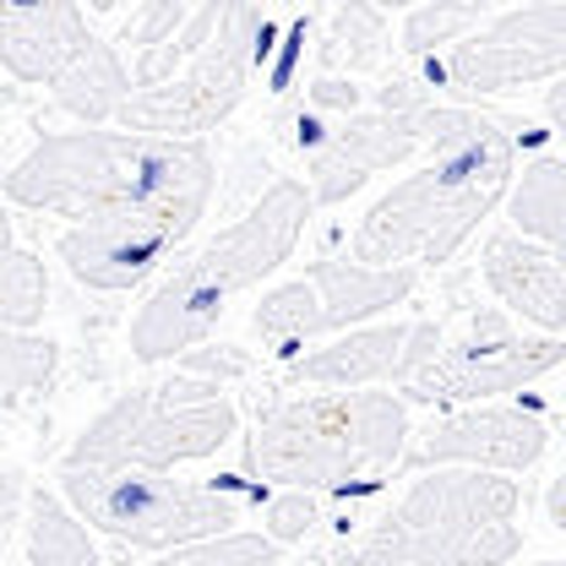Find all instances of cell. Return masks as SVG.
<instances>
[{"label":"cell","instance_id":"18","mask_svg":"<svg viewBox=\"0 0 566 566\" xmlns=\"http://www.w3.org/2000/svg\"><path fill=\"white\" fill-rule=\"evenodd\" d=\"M506 208H512V234L562 251L566 240V169L556 153H539L523 164V175H512L506 186Z\"/></svg>","mask_w":566,"mask_h":566},{"label":"cell","instance_id":"17","mask_svg":"<svg viewBox=\"0 0 566 566\" xmlns=\"http://www.w3.org/2000/svg\"><path fill=\"white\" fill-rule=\"evenodd\" d=\"M480 273L491 283V294L501 300L495 311H506L512 322L562 338L566 333V273H562V251H545L512 229H495L485 240Z\"/></svg>","mask_w":566,"mask_h":566},{"label":"cell","instance_id":"9","mask_svg":"<svg viewBox=\"0 0 566 566\" xmlns=\"http://www.w3.org/2000/svg\"><path fill=\"white\" fill-rule=\"evenodd\" d=\"M273 39V17L262 6H223L212 39L158 87H142L120 104L115 126L132 137H158V142H202V132L223 126L245 87L251 71L268 55Z\"/></svg>","mask_w":566,"mask_h":566},{"label":"cell","instance_id":"21","mask_svg":"<svg viewBox=\"0 0 566 566\" xmlns=\"http://www.w3.org/2000/svg\"><path fill=\"white\" fill-rule=\"evenodd\" d=\"M387 44H392V33H387V11H376V6H365V0H349V6H338L333 17H327V39H322V66L327 71H370L387 61Z\"/></svg>","mask_w":566,"mask_h":566},{"label":"cell","instance_id":"15","mask_svg":"<svg viewBox=\"0 0 566 566\" xmlns=\"http://www.w3.org/2000/svg\"><path fill=\"white\" fill-rule=\"evenodd\" d=\"M551 447L545 403H474L447 409L420 430V447L403 452L409 469H480V474H523Z\"/></svg>","mask_w":566,"mask_h":566},{"label":"cell","instance_id":"26","mask_svg":"<svg viewBox=\"0 0 566 566\" xmlns=\"http://www.w3.org/2000/svg\"><path fill=\"white\" fill-rule=\"evenodd\" d=\"M316 523H322V495H305V491H273L268 495V528H262V539H273V545H300V539H311L316 534Z\"/></svg>","mask_w":566,"mask_h":566},{"label":"cell","instance_id":"3","mask_svg":"<svg viewBox=\"0 0 566 566\" xmlns=\"http://www.w3.org/2000/svg\"><path fill=\"white\" fill-rule=\"evenodd\" d=\"M218 164L208 142H158L132 132H50L39 137L0 180L6 202L50 218H115V212L153 208L164 197L212 191Z\"/></svg>","mask_w":566,"mask_h":566},{"label":"cell","instance_id":"25","mask_svg":"<svg viewBox=\"0 0 566 566\" xmlns=\"http://www.w3.org/2000/svg\"><path fill=\"white\" fill-rule=\"evenodd\" d=\"M147 566H283V551L262 534H218V539H197V545H180V551H164Z\"/></svg>","mask_w":566,"mask_h":566},{"label":"cell","instance_id":"2","mask_svg":"<svg viewBox=\"0 0 566 566\" xmlns=\"http://www.w3.org/2000/svg\"><path fill=\"white\" fill-rule=\"evenodd\" d=\"M311 212L316 208H311L305 180H294V175L273 180L229 229H218L212 240H202L137 305V316L126 327L132 359L169 365V359H186L191 349H202L218 333V322L229 316V305L240 294H251L256 283H268L294 256Z\"/></svg>","mask_w":566,"mask_h":566},{"label":"cell","instance_id":"11","mask_svg":"<svg viewBox=\"0 0 566 566\" xmlns=\"http://www.w3.org/2000/svg\"><path fill=\"white\" fill-rule=\"evenodd\" d=\"M415 273H387V268H365L354 256H322L311 262L300 279L279 283L273 294H262L251 333L262 338V349L273 359H300L316 349L322 338H338L354 327H370L376 316H387L392 305H403L415 294Z\"/></svg>","mask_w":566,"mask_h":566},{"label":"cell","instance_id":"1","mask_svg":"<svg viewBox=\"0 0 566 566\" xmlns=\"http://www.w3.org/2000/svg\"><path fill=\"white\" fill-rule=\"evenodd\" d=\"M523 120L469 109L458 132L436 142L420 164L381 191L370 212L354 223L349 256L387 273H430L463 251V240L501 208L512 175H517V142Z\"/></svg>","mask_w":566,"mask_h":566},{"label":"cell","instance_id":"6","mask_svg":"<svg viewBox=\"0 0 566 566\" xmlns=\"http://www.w3.org/2000/svg\"><path fill=\"white\" fill-rule=\"evenodd\" d=\"M240 430V409L229 387L202 370H169L132 392L76 430L61 469H142L169 474L180 463L218 458Z\"/></svg>","mask_w":566,"mask_h":566},{"label":"cell","instance_id":"29","mask_svg":"<svg viewBox=\"0 0 566 566\" xmlns=\"http://www.w3.org/2000/svg\"><path fill=\"white\" fill-rule=\"evenodd\" d=\"M22 501H28V480H22V469L0 458V566H6V556H11L17 528H22Z\"/></svg>","mask_w":566,"mask_h":566},{"label":"cell","instance_id":"13","mask_svg":"<svg viewBox=\"0 0 566 566\" xmlns=\"http://www.w3.org/2000/svg\"><path fill=\"white\" fill-rule=\"evenodd\" d=\"M566 71V6L562 0H539V6H517V11H495L474 33H463L447 55L420 61L415 76L436 98H495V93H517L534 82H562Z\"/></svg>","mask_w":566,"mask_h":566},{"label":"cell","instance_id":"12","mask_svg":"<svg viewBox=\"0 0 566 566\" xmlns=\"http://www.w3.org/2000/svg\"><path fill=\"white\" fill-rule=\"evenodd\" d=\"M469 104H424V109H359L349 120L300 115V153H305V191L311 208H338L370 175H387L430 153L447 132H458Z\"/></svg>","mask_w":566,"mask_h":566},{"label":"cell","instance_id":"31","mask_svg":"<svg viewBox=\"0 0 566 566\" xmlns=\"http://www.w3.org/2000/svg\"><path fill=\"white\" fill-rule=\"evenodd\" d=\"M534 566H562V562H534Z\"/></svg>","mask_w":566,"mask_h":566},{"label":"cell","instance_id":"19","mask_svg":"<svg viewBox=\"0 0 566 566\" xmlns=\"http://www.w3.org/2000/svg\"><path fill=\"white\" fill-rule=\"evenodd\" d=\"M22 545H28V566H104L87 523L61 501V491L44 485L22 501Z\"/></svg>","mask_w":566,"mask_h":566},{"label":"cell","instance_id":"30","mask_svg":"<svg viewBox=\"0 0 566 566\" xmlns=\"http://www.w3.org/2000/svg\"><path fill=\"white\" fill-rule=\"evenodd\" d=\"M566 120V82H551V126Z\"/></svg>","mask_w":566,"mask_h":566},{"label":"cell","instance_id":"16","mask_svg":"<svg viewBox=\"0 0 566 566\" xmlns=\"http://www.w3.org/2000/svg\"><path fill=\"white\" fill-rule=\"evenodd\" d=\"M441 322H376L338 333L305 349L283 381L289 387H327V392H365V387H403L436 349Z\"/></svg>","mask_w":566,"mask_h":566},{"label":"cell","instance_id":"22","mask_svg":"<svg viewBox=\"0 0 566 566\" xmlns=\"http://www.w3.org/2000/svg\"><path fill=\"white\" fill-rule=\"evenodd\" d=\"M485 17H491L485 6H452V0L415 6V11L403 17V44H398V50H403V61H409V66L436 61V55H447L463 33H474Z\"/></svg>","mask_w":566,"mask_h":566},{"label":"cell","instance_id":"10","mask_svg":"<svg viewBox=\"0 0 566 566\" xmlns=\"http://www.w3.org/2000/svg\"><path fill=\"white\" fill-rule=\"evenodd\" d=\"M566 344L517 327L506 311L474 305L463 311L452 327L436 333V349L420 370L398 387L403 403H430V409H474L491 403L501 392H523L539 376L562 370Z\"/></svg>","mask_w":566,"mask_h":566},{"label":"cell","instance_id":"7","mask_svg":"<svg viewBox=\"0 0 566 566\" xmlns=\"http://www.w3.org/2000/svg\"><path fill=\"white\" fill-rule=\"evenodd\" d=\"M61 501L87 523V534L98 528L104 539L147 556L234 534L240 523V495L229 485H197L142 469H61Z\"/></svg>","mask_w":566,"mask_h":566},{"label":"cell","instance_id":"14","mask_svg":"<svg viewBox=\"0 0 566 566\" xmlns=\"http://www.w3.org/2000/svg\"><path fill=\"white\" fill-rule=\"evenodd\" d=\"M212 191H186V197H164L153 208L115 212V218H93V223H71L55 240V256L66 262V273L82 289L98 294H126L147 283L202 223Z\"/></svg>","mask_w":566,"mask_h":566},{"label":"cell","instance_id":"23","mask_svg":"<svg viewBox=\"0 0 566 566\" xmlns=\"http://www.w3.org/2000/svg\"><path fill=\"white\" fill-rule=\"evenodd\" d=\"M61 370V344L44 333H6L0 327V403L33 398L55 381Z\"/></svg>","mask_w":566,"mask_h":566},{"label":"cell","instance_id":"20","mask_svg":"<svg viewBox=\"0 0 566 566\" xmlns=\"http://www.w3.org/2000/svg\"><path fill=\"white\" fill-rule=\"evenodd\" d=\"M50 311V268L39 251H28L11 229V212L0 208V327L33 333Z\"/></svg>","mask_w":566,"mask_h":566},{"label":"cell","instance_id":"27","mask_svg":"<svg viewBox=\"0 0 566 566\" xmlns=\"http://www.w3.org/2000/svg\"><path fill=\"white\" fill-rule=\"evenodd\" d=\"M186 17H191V6L186 0H147L137 6L126 22H120V44H132V50H158L164 39H175L180 28H186Z\"/></svg>","mask_w":566,"mask_h":566},{"label":"cell","instance_id":"5","mask_svg":"<svg viewBox=\"0 0 566 566\" xmlns=\"http://www.w3.org/2000/svg\"><path fill=\"white\" fill-rule=\"evenodd\" d=\"M523 491L480 469H420L349 566H506L523 551Z\"/></svg>","mask_w":566,"mask_h":566},{"label":"cell","instance_id":"24","mask_svg":"<svg viewBox=\"0 0 566 566\" xmlns=\"http://www.w3.org/2000/svg\"><path fill=\"white\" fill-rule=\"evenodd\" d=\"M218 17H223V6L212 0V6H191V17H186V28L175 33V39H164L158 50H142L137 66L126 71L132 76V93H142V87H158V82H169L175 71L186 66L202 44L212 39V28H218Z\"/></svg>","mask_w":566,"mask_h":566},{"label":"cell","instance_id":"8","mask_svg":"<svg viewBox=\"0 0 566 566\" xmlns=\"http://www.w3.org/2000/svg\"><path fill=\"white\" fill-rule=\"evenodd\" d=\"M0 71L50 87L66 115L98 132L132 98L126 61L71 0H0Z\"/></svg>","mask_w":566,"mask_h":566},{"label":"cell","instance_id":"4","mask_svg":"<svg viewBox=\"0 0 566 566\" xmlns=\"http://www.w3.org/2000/svg\"><path fill=\"white\" fill-rule=\"evenodd\" d=\"M409 436V403L381 387L283 398L245 436V474L273 491L359 495L403 469Z\"/></svg>","mask_w":566,"mask_h":566},{"label":"cell","instance_id":"28","mask_svg":"<svg viewBox=\"0 0 566 566\" xmlns=\"http://www.w3.org/2000/svg\"><path fill=\"white\" fill-rule=\"evenodd\" d=\"M305 104H311V115H316V120H322V115L349 120V115L365 109V93H359V82H349V76H322V82H311Z\"/></svg>","mask_w":566,"mask_h":566}]
</instances>
